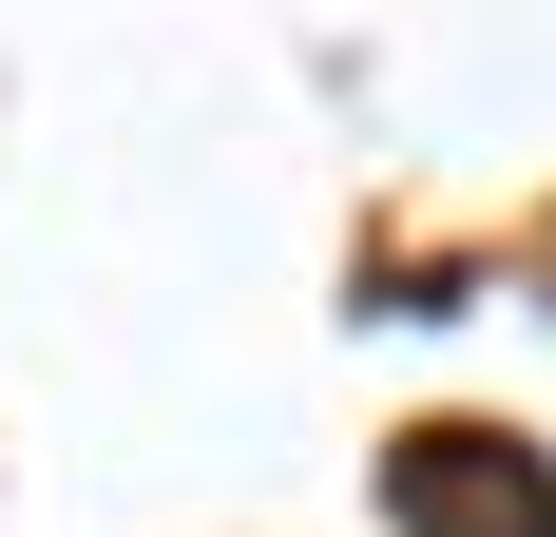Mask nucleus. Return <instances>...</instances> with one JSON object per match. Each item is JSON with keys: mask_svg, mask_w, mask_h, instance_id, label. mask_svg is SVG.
Here are the masks:
<instances>
[{"mask_svg": "<svg viewBox=\"0 0 556 537\" xmlns=\"http://www.w3.org/2000/svg\"><path fill=\"white\" fill-rule=\"evenodd\" d=\"M384 519L403 537H556V461L500 441V423H422L384 461Z\"/></svg>", "mask_w": 556, "mask_h": 537, "instance_id": "f257e3e1", "label": "nucleus"}]
</instances>
